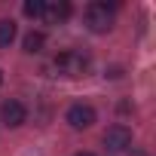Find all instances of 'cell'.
Segmentation results:
<instances>
[{
  "mask_svg": "<svg viewBox=\"0 0 156 156\" xmlns=\"http://www.w3.org/2000/svg\"><path fill=\"white\" fill-rule=\"evenodd\" d=\"M86 25L95 34L110 31L113 28V6H107V3H89L86 6Z\"/></svg>",
  "mask_w": 156,
  "mask_h": 156,
  "instance_id": "cell-1",
  "label": "cell"
},
{
  "mask_svg": "<svg viewBox=\"0 0 156 156\" xmlns=\"http://www.w3.org/2000/svg\"><path fill=\"white\" fill-rule=\"evenodd\" d=\"M104 147H107L110 153H122V150H129V147H132V129L122 126V122L110 126V129L104 132Z\"/></svg>",
  "mask_w": 156,
  "mask_h": 156,
  "instance_id": "cell-2",
  "label": "cell"
},
{
  "mask_svg": "<svg viewBox=\"0 0 156 156\" xmlns=\"http://www.w3.org/2000/svg\"><path fill=\"white\" fill-rule=\"evenodd\" d=\"M55 67L61 70V73H83L86 67H89V58L80 52V49H67V52H61V55H55Z\"/></svg>",
  "mask_w": 156,
  "mask_h": 156,
  "instance_id": "cell-3",
  "label": "cell"
},
{
  "mask_svg": "<svg viewBox=\"0 0 156 156\" xmlns=\"http://www.w3.org/2000/svg\"><path fill=\"white\" fill-rule=\"evenodd\" d=\"M95 119H98V113H95V107L92 104H70L67 107V122H70V129H92L95 126Z\"/></svg>",
  "mask_w": 156,
  "mask_h": 156,
  "instance_id": "cell-4",
  "label": "cell"
},
{
  "mask_svg": "<svg viewBox=\"0 0 156 156\" xmlns=\"http://www.w3.org/2000/svg\"><path fill=\"white\" fill-rule=\"evenodd\" d=\"M0 119H3V126H9V129H19V126L28 119V110H25V104H22V101L9 98V101L0 104Z\"/></svg>",
  "mask_w": 156,
  "mask_h": 156,
  "instance_id": "cell-5",
  "label": "cell"
},
{
  "mask_svg": "<svg viewBox=\"0 0 156 156\" xmlns=\"http://www.w3.org/2000/svg\"><path fill=\"white\" fill-rule=\"evenodd\" d=\"M49 22H64L67 16H70V3L67 0H58V3H52V6H46V12H43Z\"/></svg>",
  "mask_w": 156,
  "mask_h": 156,
  "instance_id": "cell-6",
  "label": "cell"
},
{
  "mask_svg": "<svg viewBox=\"0 0 156 156\" xmlns=\"http://www.w3.org/2000/svg\"><path fill=\"white\" fill-rule=\"evenodd\" d=\"M43 46H46V37H43L40 31H28V34H25V52L37 55V52H43Z\"/></svg>",
  "mask_w": 156,
  "mask_h": 156,
  "instance_id": "cell-7",
  "label": "cell"
},
{
  "mask_svg": "<svg viewBox=\"0 0 156 156\" xmlns=\"http://www.w3.org/2000/svg\"><path fill=\"white\" fill-rule=\"evenodd\" d=\"M16 40V22L12 19H0V46H9Z\"/></svg>",
  "mask_w": 156,
  "mask_h": 156,
  "instance_id": "cell-8",
  "label": "cell"
},
{
  "mask_svg": "<svg viewBox=\"0 0 156 156\" xmlns=\"http://www.w3.org/2000/svg\"><path fill=\"white\" fill-rule=\"evenodd\" d=\"M46 12V3H43V0H28V3H25V16L28 19H40Z\"/></svg>",
  "mask_w": 156,
  "mask_h": 156,
  "instance_id": "cell-9",
  "label": "cell"
},
{
  "mask_svg": "<svg viewBox=\"0 0 156 156\" xmlns=\"http://www.w3.org/2000/svg\"><path fill=\"white\" fill-rule=\"evenodd\" d=\"M73 156H95V153H86V150H83V153H73Z\"/></svg>",
  "mask_w": 156,
  "mask_h": 156,
  "instance_id": "cell-10",
  "label": "cell"
},
{
  "mask_svg": "<svg viewBox=\"0 0 156 156\" xmlns=\"http://www.w3.org/2000/svg\"><path fill=\"white\" fill-rule=\"evenodd\" d=\"M0 83H3V73H0Z\"/></svg>",
  "mask_w": 156,
  "mask_h": 156,
  "instance_id": "cell-11",
  "label": "cell"
}]
</instances>
